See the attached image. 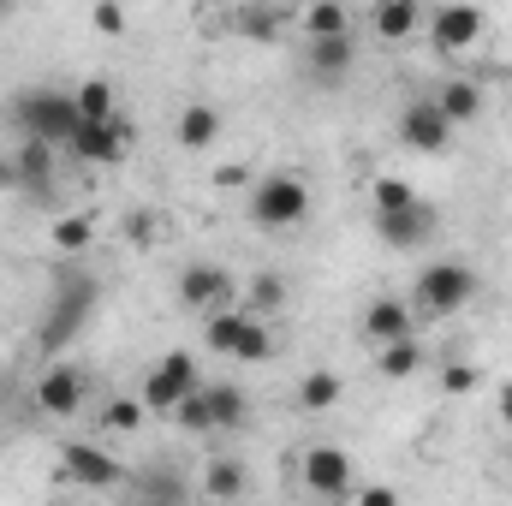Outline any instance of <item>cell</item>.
<instances>
[{"label":"cell","mask_w":512,"mask_h":506,"mask_svg":"<svg viewBox=\"0 0 512 506\" xmlns=\"http://www.w3.org/2000/svg\"><path fill=\"white\" fill-rule=\"evenodd\" d=\"M245 298H251V316L262 322V316H274V310L286 304V280H280V274H256L251 286H245Z\"/></svg>","instance_id":"27"},{"label":"cell","mask_w":512,"mask_h":506,"mask_svg":"<svg viewBox=\"0 0 512 506\" xmlns=\"http://www.w3.org/2000/svg\"><path fill=\"white\" fill-rule=\"evenodd\" d=\"M90 310H96V280H66V286L54 292V304H48L42 346H48V352H66V340L90 322Z\"/></svg>","instance_id":"5"},{"label":"cell","mask_w":512,"mask_h":506,"mask_svg":"<svg viewBox=\"0 0 512 506\" xmlns=\"http://www.w3.org/2000/svg\"><path fill=\"white\" fill-rule=\"evenodd\" d=\"M6 185H12V161L0 155V191H6Z\"/></svg>","instance_id":"40"},{"label":"cell","mask_w":512,"mask_h":506,"mask_svg":"<svg viewBox=\"0 0 512 506\" xmlns=\"http://www.w3.org/2000/svg\"><path fill=\"white\" fill-rule=\"evenodd\" d=\"M233 292H239V286H233V274H227L221 262H185V268H179V304L197 310V316L227 310Z\"/></svg>","instance_id":"7"},{"label":"cell","mask_w":512,"mask_h":506,"mask_svg":"<svg viewBox=\"0 0 512 506\" xmlns=\"http://www.w3.org/2000/svg\"><path fill=\"white\" fill-rule=\"evenodd\" d=\"M239 30H245V36H262V42H268V36L280 30V12H268V6H245V12H239Z\"/></svg>","instance_id":"32"},{"label":"cell","mask_w":512,"mask_h":506,"mask_svg":"<svg viewBox=\"0 0 512 506\" xmlns=\"http://www.w3.org/2000/svg\"><path fill=\"white\" fill-rule=\"evenodd\" d=\"M203 495L221 506H233L245 495V459H209V471H203Z\"/></svg>","instance_id":"20"},{"label":"cell","mask_w":512,"mask_h":506,"mask_svg":"<svg viewBox=\"0 0 512 506\" xmlns=\"http://www.w3.org/2000/svg\"><path fill=\"white\" fill-rule=\"evenodd\" d=\"M36 405H42L48 417H78V405H84V376H78L72 364H48L42 381H36Z\"/></svg>","instance_id":"12"},{"label":"cell","mask_w":512,"mask_h":506,"mask_svg":"<svg viewBox=\"0 0 512 506\" xmlns=\"http://www.w3.org/2000/svg\"><path fill=\"white\" fill-rule=\"evenodd\" d=\"M245 179H251L245 167H221V173H215V185H227V191H233V185H245Z\"/></svg>","instance_id":"38"},{"label":"cell","mask_w":512,"mask_h":506,"mask_svg":"<svg viewBox=\"0 0 512 506\" xmlns=\"http://www.w3.org/2000/svg\"><path fill=\"white\" fill-rule=\"evenodd\" d=\"M268 352H274L268 322H256L251 310H245V328H239V340H233V358H239V364H268Z\"/></svg>","instance_id":"25"},{"label":"cell","mask_w":512,"mask_h":506,"mask_svg":"<svg viewBox=\"0 0 512 506\" xmlns=\"http://www.w3.org/2000/svg\"><path fill=\"white\" fill-rule=\"evenodd\" d=\"M417 24H423L417 0H382V6H376V30H382L387 42H405V36H411Z\"/></svg>","instance_id":"23"},{"label":"cell","mask_w":512,"mask_h":506,"mask_svg":"<svg viewBox=\"0 0 512 506\" xmlns=\"http://www.w3.org/2000/svg\"><path fill=\"white\" fill-rule=\"evenodd\" d=\"M507 471H512V453H507Z\"/></svg>","instance_id":"41"},{"label":"cell","mask_w":512,"mask_h":506,"mask_svg":"<svg viewBox=\"0 0 512 506\" xmlns=\"http://www.w3.org/2000/svg\"><path fill=\"white\" fill-rule=\"evenodd\" d=\"M155 227H161V221H155L149 209H137V215H126V239H131V245H155Z\"/></svg>","instance_id":"34"},{"label":"cell","mask_w":512,"mask_h":506,"mask_svg":"<svg viewBox=\"0 0 512 506\" xmlns=\"http://www.w3.org/2000/svg\"><path fill=\"white\" fill-rule=\"evenodd\" d=\"M90 18H96V30H102V36H120V30H126V12H120V6H96Z\"/></svg>","instance_id":"36"},{"label":"cell","mask_w":512,"mask_h":506,"mask_svg":"<svg viewBox=\"0 0 512 506\" xmlns=\"http://www.w3.org/2000/svg\"><path fill=\"white\" fill-rule=\"evenodd\" d=\"M197 387H203V376H197V358H191V352H167V358L143 376V411L173 417V411H179Z\"/></svg>","instance_id":"4"},{"label":"cell","mask_w":512,"mask_h":506,"mask_svg":"<svg viewBox=\"0 0 512 506\" xmlns=\"http://www.w3.org/2000/svg\"><path fill=\"white\" fill-rule=\"evenodd\" d=\"M328 405H340V376L334 370H310L304 387H298V411H328Z\"/></svg>","instance_id":"24"},{"label":"cell","mask_w":512,"mask_h":506,"mask_svg":"<svg viewBox=\"0 0 512 506\" xmlns=\"http://www.w3.org/2000/svg\"><path fill=\"white\" fill-rule=\"evenodd\" d=\"M90 215H66V221H54V251H66V256H78L84 245H90Z\"/></svg>","instance_id":"29"},{"label":"cell","mask_w":512,"mask_h":506,"mask_svg":"<svg viewBox=\"0 0 512 506\" xmlns=\"http://www.w3.org/2000/svg\"><path fill=\"white\" fill-rule=\"evenodd\" d=\"M358 506H399V495H393V489H382V483H376V489H358Z\"/></svg>","instance_id":"37"},{"label":"cell","mask_w":512,"mask_h":506,"mask_svg":"<svg viewBox=\"0 0 512 506\" xmlns=\"http://www.w3.org/2000/svg\"><path fill=\"white\" fill-rule=\"evenodd\" d=\"M328 36H352V12L334 6V0H322V6L304 12V42H328Z\"/></svg>","instance_id":"22"},{"label":"cell","mask_w":512,"mask_h":506,"mask_svg":"<svg viewBox=\"0 0 512 506\" xmlns=\"http://www.w3.org/2000/svg\"><path fill=\"white\" fill-rule=\"evenodd\" d=\"M215 137H221V114H215L209 102H191V108L179 114V143H185L191 155H203Z\"/></svg>","instance_id":"19"},{"label":"cell","mask_w":512,"mask_h":506,"mask_svg":"<svg viewBox=\"0 0 512 506\" xmlns=\"http://www.w3.org/2000/svg\"><path fill=\"white\" fill-rule=\"evenodd\" d=\"M495 411H501V423H507V429H512V381H507V387H501V399H495Z\"/></svg>","instance_id":"39"},{"label":"cell","mask_w":512,"mask_h":506,"mask_svg":"<svg viewBox=\"0 0 512 506\" xmlns=\"http://www.w3.org/2000/svg\"><path fill=\"white\" fill-rule=\"evenodd\" d=\"M376 239H382L387 251H417V245H429L435 239V209L417 197V203H405V209H387L376 215Z\"/></svg>","instance_id":"9"},{"label":"cell","mask_w":512,"mask_h":506,"mask_svg":"<svg viewBox=\"0 0 512 506\" xmlns=\"http://www.w3.org/2000/svg\"><path fill=\"white\" fill-rule=\"evenodd\" d=\"M304 215H310V185H304V179H292V173H268V179H256L251 185V221L256 227L286 233V227H298Z\"/></svg>","instance_id":"3"},{"label":"cell","mask_w":512,"mask_h":506,"mask_svg":"<svg viewBox=\"0 0 512 506\" xmlns=\"http://www.w3.org/2000/svg\"><path fill=\"white\" fill-rule=\"evenodd\" d=\"M352 60H358V48H352V36H328V42H304V72H310L316 84H340V78H352Z\"/></svg>","instance_id":"15"},{"label":"cell","mask_w":512,"mask_h":506,"mask_svg":"<svg viewBox=\"0 0 512 506\" xmlns=\"http://www.w3.org/2000/svg\"><path fill=\"white\" fill-rule=\"evenodd\" d=\"M203 405H209V429H239L245 411H251L233 381H203Z\"/></svg>","instance_id":"18"},{"label":"cell","mask_w":512,"mask_h":506,"mask_svg":"<svg viewBox=\"0 0 512 506\" xmlns=\"http://www.w3.org/2000/svg\"><path fill=\"white\" fill-rule=\"evenodd\" d=\"M411 292H417V310L423 316H435V322H447V316H459L471 298H477V268L471 262H429L417 280H411Z\"/></svg>","instance_id":"2"},{"label":"cell","mask_w":512,"mask_h":506,"mask_svg":"<svg viewBox=\"0 0 512 506\" xmlns=\"http://www.w3.org/2000/svg\"><path fill=\"white\" fill-rule=\"evenodd\" d=\"M364 340L382 352V346H399V340H417V322H411V304L399 298H376L364 310Z\"/></svg>","instance_id":"13"},{"label":"cell","mask_w":512,"mask_h":506,"mask_svg":"<svg viewBox=\"0 0 512 506\" xmlns=\"http://www.w3.org/2000/svg\"><path fill=\"white\" fill-rule=\"evenodd\" d=\"M60 477L78 483V489H114L126 471H120V459H114L108 447H96V441H66V447H60Z\"/></svg>","instance_id":"8"},{"label":"cell","mask_w":512,"mask_h":506,"mask_svg":"<svg viewBox=\"0 0 512 506\" xmlns=\"http://www.w3.org/2000/svg\"><path fill=\"white\" fill-rule=\"evenodd\" d=\"M72 102H78V120H84V126H90V120H120L114 84H108V78H84V84L72 90Z\"/></svg>","instance_id":"21"},{"label":"cell","mask_w":512,"mask_h":506,"mask_svg":"<svg viewBox=\"0 0 512 506\" xmlns=\"http://www.w3.org/2000/svg\"><path fill=\"white\" fill-rule=\"evenodd\" d=\"M102 423H108L114 435H126V429H137V423H143V399H114V405L102 411Z\"/></svg>","instance_id":"31"},{"label":"cell","mask_w":512,"mask_h":506,"mask_svg":"<svg viewBox=\"0 0 512 506\" xmlns=\"http://www.w3.org/2000/svg\"><path fill=\"white\" fill-rule=\"evenodd\" d=\"M173 417H179V429H191V435H209V405H203V387H197V393H191V399H185Z\"/></svg>","instance_id":"33"},{"label":"cell","mask_w":512,"mask_h":506,"mask_svg":"<svg viewBox=\"0 0 512 506\" xmlns=\"http://www.w3.org/2000/svg\"><path fill=\"white\" fill-rule=\"evenodd\" d=\"M441 381H447V393H471L483 376H477L471 364H447V370H441Z\"/></svg>","instance_id":"35"},{"label":"cell","mask_w":512,"mask_h":506,"mask_svg":"<svg viewBox=\"0 0 512 506\" xmlns=\"http://www.w3.org/2000/svg\"><path fill=\"white\" fill-rule=\"evenodd\" d=\"M66 149L78 161H90V167H114V161H126V149H131V126L126 120H90V126H78V137Z\"/></svg>","instance_id":"11"},{"label":"cell","mask_w":512,"mask_h":506,"mask_svg":"<svg viewBox=\"0 0 512 506\" xmlns=\"http://www.w3.org/2000/svg\"><path fill=\"white\" fill-rule=\"evenodd\" d=\"M143 506H185V483L173 471H149L143 477Z\"/></svg>","instance_id":"28"},{"label":"cell","mask_w":512,"mask_h":506,"mask_svg":"<svg viewBox=\"0 0 512 506\" xmlns=\"http://www.w3.org/2000/svg\"><path fill=\"white\" fill-rule=\"evenodd\" d=\"M370 191H376V215H387V209H405V203H417V191H411L405 179H393V173H387V179H376Z\"/></svg>","instance_id":"30"},{"label":"cell","mask_w":512,"mask_h":506,"mask_svg":"<svg viewBox=\"0 0 512 506\" xmlns=\"http://www.w3.org/2000/svg\"><path fill=\"white\" fill-rule=\"evenodd\" d=\"M304 489L322 501H352L358 495V465L346 447H310L304 453Z\"/></svg>","instance_id":"6"},{"label":"cell","mask_w":512,"mask_h":506,"mask_svg":"<svg viewBox=\"0 0 512 506\" xmlns=\"http://www.w3.org/2000/svg\"><path fill=\"white\" fill-rule=\"evenodd\" d=\"M12 126L24 131V143H48V149H60V143H72L78 137V102H72V90H24L12 108Z\"/></svg>","instance_id":"1"},{"label":"cell","mask_w":512,"mask_h":506,"mask_svg":"<svg viewBox=\"0 0 512 506\" xmlns=\"http://www.w3.org/2000/svg\"><path fill=\"white\" fill-rule=\"evenodd\" d=\"M483 24H489V18H483L477 6H441V12L429 18V36H435L441 54H453V48H471V42L483 36Z\"/></svg>","instance_id":"14"},{"label":"cell","mask_w":512,"mask_h":506,"mask_svg":"<svg viewBox=\"0 0 512 506\" xmlns=\"http://www.w3.org/2000/svg\"><path fill=\"white\" fill-rule=\"evenodd\" d=\"M429 102L447 114V126H465V120H477V114H483V90H477L471 78H453V84H441Z\"/></svg>","instance_id":"17"},{"label":"cell","mask_w":512,"mask_h":506,"mask_svg":"<svg viewBox=\"0 0 512 506\" xmlns=\"http://www.w3.org/2000/svg\"><path fill=\"white\" fill-rule=\"evenodd\" d=\"M12 185L30 191V197H42V191L54 185V149H48V143H18V155H12Z\"/></svg>","instance_id":"16"},{"label":"cell","mask_w":512,"mask_h":506,"mask_svg":"<svg viewBox=\"0 0 512 506\" xmlns=\"http://www.w3.org/2000/svg\"><path fill=\"white\" fill-rule=\"evenodd\" d=\"M399 143L417 149V155H441V149L453 143V126H447V114H441L429 96H417V102L399 114Z\"/></svg>","instance_id":"10"},{"label":"cell","mask_w":512,"mask_h":506,"mask_svg":"<svg viewBox=\"0 0 512 506\" xmlns=\"http://www.w3.org/2000/svg\"><path fill=\"white\" fill-rule=\"evenodd\" d=\"M376 364H382V376H387V381H405V376H417V370H423V346H417V340L382 346V358H376Z\"/></svg>","instance_id":"26"}]
</instances>
